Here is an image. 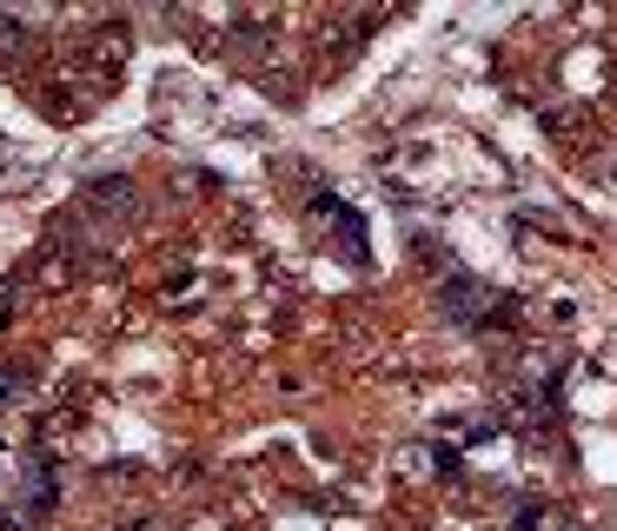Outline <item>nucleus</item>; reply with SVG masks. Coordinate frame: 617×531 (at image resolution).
I'll return each mask as SVG.
<instances>
[{
    "label": "nucleus",
    "mask_w": 617,
    "mask_h": 531,
    "mask_svg": "<svg viewBox=\"0 0 617 531\" xmlns=\"http://www.w3.org/2000/svg\"><path fill=\"white\" fill-rule=\"evenodd\" d=\"M479 306H485V286H479V279H445V286H439V313H452L459 326H465V313H479Z\"/></svg>",
    "instance_id": "obj_1"
}]
</instances>
